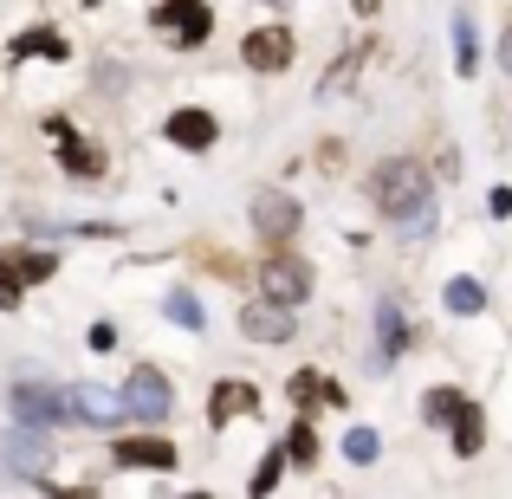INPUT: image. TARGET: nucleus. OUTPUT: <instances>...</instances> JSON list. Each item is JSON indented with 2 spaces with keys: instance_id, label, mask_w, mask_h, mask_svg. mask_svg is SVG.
I'll return each instance as SVG.
<instances>
[{
  "instance_id": "cd10ccee",
  "label": "nucleus",
  "mask_w": 512,
  "mask_h": 499,
  "mask_svg": "<svg viewBox=\"0 0 512 499\" xmlns=\"http://www.w3.org/2000/svg\"><path fill=\"white\" fill-rule=\"evenodd\" d=\"M0 312H20V279H13L7 253H0Z\"/></svg>"
},
{
  "instance_id": "412c9836",
  "label": "nucleus",
  "mask_w": 512,
  "mask_h": 499,
  "mask_svg": "<svg viewBox=\"0 0 512 499\" xmlns=\"http://www.w3.org/2000/svg\"><path fill=\"white\" fill-rule=\"evenodd\" d=\"M461 389H428V396H422V415H428V422H435V428H448L454 422V409H461Z\"/></svg>"
},
{
  "instance_id": "f3484780",
  "label": "nucleus",
  "mask_w": 512,
  "mask_h": 499,
  "mask_svg": "<svg viewBox=\"0 0 512 499\" xmlns=\"http://www.w3.org/2000/svg\"><path fill=\"white\" fill-rule=\"evenodd\" d=\"M286 389H292V402H299V409H312V402H331V409H344V389H338V383H325L318 370H299Z\"/></svg>"
},
{
  "instance_id": "aec40b11",
  "label": "nucleus",
  "mask_w": 512,
  "mask_h": 499,
  "mask_svg": "<svg viewBox=\"0 0 512 499\" xmlns=\"http://www.w3.org/2000/svg\"><path fill=\"white\" fill-rule=\"evenodd\" d=\"M441 299H448V312H461V318L487 312V286H480V279H448V292H441Z\"/></svg>"
},
{
  "instance_id": "c85d7f7f",
  "label": "nucleus",
  "mask_w": 512,
  "mask_h": 499,
  "mask_svg": "<svg viewBox=\"0 0 512 499\" xmlns=\"http://www.w3.org/2000/svg\"><path fill=\"white\" fill-rule=\"evenodd\" d=\"M487 208H493V221H506V214H512V188H493Z\"/></svg>"
},
{
  "instance_id": "9d476101",
  "label": "nucleus",
  "mask_w": 512,
  "mask_h": 499,
  "mask_svg": "<svg viewBox=\"0 0 512 499\" xmlns=\"http://www.w3.org/2000/svg\"><path fill=\"white\" fill-rule=\"evenodd\" d=\"M253 409H260V389L240 383V376H227V383L208 389V422H214V428H227L234 415H253Z\"/></svg>"
},
{
  "instance_id": "9b49d317",
  "label": "nucleus",
  "mask_w": 512,
  "mask_h": 499,
  "mask_svg": "<svg viewBox=\"0 0 512 499\" xmlns=\"http://www.w3.org/2000/svg\"><path fill=\"white\" fill-rule=\"evenodd\" d=\"M163 137L175 143V150H214V143H221V124H214V117L208 111H175L169 117V124H163Z\"/></svg>"
},
{
  "instance_id": "39448f33",
  "label": "nucleus",
  "mask_w": 512,
  "mask_h": 499,
  "mask_svg": "<svg viewBox=\"0 0 512 499\" xmlns=\"http://www.w3.org/2000/svg\"><path fill=\"white\" fill-rule=\"evenodd\" d=\"M305 208L292 195H279V188H266V195H253V227H260V240H273V247H286L292 234H299Z\"/></svg>"
},
{
  "instance_id": "393cba45",
  "label": "nucleus",
  "mask_w": 512,
  "mask_h": 499,
  "mask_svg": "<svg viewBox=\"0 0 512 499\" xmlns=\"http://www.w3.org/2000/svg\"><path fill=\"white\" fill-rule=\"evenodd\" d=\"M376 448H383V441H376V428H350V435H344V454H350L357 467H370Z\"/></svg>"
},
{
  "instance_id": "f257e3e1",
  "label": "nucleus",
  "mask_w": 512,
  "mask_h": 499,
  "mask_svg": "<svg viewBox=\"0 0 512 499\" xmlns=\"http://www.w3.org/2000/svg\"><path fill=\"white\" fill-rule=\"evenodd\" d=\"M370 201H376V214H383V221L409 227V234H422V227L435 221V182H428V169L409 163V156H389V163H376Z\"/></svg>"
},
{
  "instance_id": "ddd939ff",
  "label": "nucleus",
  "mask_w": 512,
  "mask_h": 499,
  "mask_svg": "<svg viewBox=\"0 0 512 499\" xmlns=\"http://www.w3.org/2000/svg\"><path fill=\"white\" fill-rule=\"evenodd\" d=\"M448 435H454V454H461V461H474V454L487 448V422H480V409H474V402H461V409H454Z\"/></svg>"
},
{
  "instance_id": "7ed1b4c3",
  "label": "nucleus",
  "mask_w": 512,
  "mask_h": 499,
  "mask_svg": "<svg viewBox=\"0 0 512 499\" xmlns=\"http://www.w3.org/2000/svg\"><path fill=\"white\" fill-rule=\"evenodd\" d=\"M175 409V389L163 370H150V363H137V370L124 376V415H137V422H163Z\"/></svg>"
},
{
  "instance_id": "c756f323",
  "label": "nucleus",
  "mask_w": 512,
  "mask_h": 499,
  "mask_svg": "<svg viewBox=\"0 0 512 499\" xmlns=\"http://www.w3.org/2000/svg\"><path fill=\"white\" fill-rule=\"evenodd\" d=\"M500 65H506V78H512V26L500 33Z\"/></svg>"
},
{
  "instance_id": "4468645a",
  "label": "nucleus",
  "mask_w": 512,
  "mask_h": 499,
  "mask_svg": "<svg viewBox=\"0 0 512 499\" xmlns=\"http://www.w3.org/2000/svg\"><path fill=\"white\" fill-rule=\"evenodd\" d=\"M65 402H72L78 422H98V428H111L117 415H124V396H104V389H72Z\"/></svg>"
},
{
  "instance_id": "1a4fd4ad",
  "label": "nucleus",
  "mask_w": 512,
  "mask_h": 499,
  "mask_svg": "<svg viewBox=\"0 0 512 499\" xmlns=\"http://www.w3.org/2000/svg\"><path fill=\"white\" fill-rule=\"evenodd\" d=\"M240 59H247L253 72H286L292 65V33L286 26H260V33L240 39Z\"/></svg>"
},
{
  "instance_id": "a211bd4d",
  "label": "nucleus",
  "mask_w": 512,
  "mask_h": 499,
  "mask_svg": "<svg viewBox=\"0 0 512 499\" xmlns=\"http://www.w3.org/2000/svg\"><path fill=\"white\" fill-rule=\"evenodd\" d=\"M376 337H383V344H376V370H389V363L402 357V337H409L396 305H376Z\"/></svg>"
},
{
  "instance_id": "2f4dec72",
  "label": "nucleus",
  "mask_w": 512,
  "mask_h": 499,
  "mask_svg": "<svg viewBox=\"0 0 512 499\" xmlns=\"http://www.w3.org/2000/svg\"><path fill=\"white\" fill-rule=\"evenodd\" d=\"M273 7H279V0H273Z\"/></svg>"
},
{
  "instance_id": "0eeeda50",
  "label": "nucleus",
  "mask_w": 512,
  "mask_h": 499,
  "mask_svg": "<svg viewBox=\"0 0 512 499\" xmlns=\"http://www.w3.org/2000/svg\"><path fill=\"white\" fill-rule=\"evenodd\" d=\"M111 461L117 467H137V474H169V467H175V448H169L163 435H124L111 448Z\"/></svg>"
},
{
  "instance_id": "f03ea898",
  "label": "nucleus",
  "mask_w": 512,
  "mask_h": 499,
  "mask_svg": "<svg viewBox=\"0 0 512 499\" xmlns=\"http://www.w3.org/2000/svg\"><path fill=\"white\" fill-rule=\"evenodd\" d=\"M150 26H156V33H169L175 46H208L214 13H208V0H156Z\"/></svg>"
},
{
  "instance_id": "2eb2a0df",
  "label": "nucleus",
  "mask_w": 512,
  "mask_h": 499,
  "mask_svg": "<svg viewBox=\"0 0 512 499\" xmlns=\"http://www.w3.org/2000/svg\"><path fill=\"white\" fill-rule=\"evenodd\" d=\"M65 52L72 46H65L59 26H26V33L13 39V59H65Z\"/></svg>"
},
{
  "instance_id": "f8f14e48",
  "label": "nucleus",
  "mask_w": 512,
  "mask_h": 499,
  "mask_svg": "<svg viewBox=\"0 0 512 499\" xmlns=\"http://www.w3.org/2000/svg\"><path fill=\"white\" fill-rule=\"evenodd\" d=\"M240 337H253V344H286L292 337V312L286 305H247V312H240Z\"/></svg>"
},
{
  "instance_id": "6e6552de",
  "label": "nucleus",
  "mask_w": 512,
  "mask_h": 499,
  "mask_svg": "<svg viewBox=\"0 0 512 499\" xmlns=\"http://www.w3.org/2000/svg\"><path fill=\"white\" fill-rule=\"evenodd\" d=\"M52 143H59V163H65V175H78V182H91V175H104V150H91L85 137H78L65 117H52Z\"/></svg>"
},
{
  "instance_id": "b1692460",
  "label": "nucleus",
  "mask_w": 512,
  "mask_h": 499,
  "mask_svg": "<svg viewBox=\"0 0 512 499\" xmlns=\"http://www.w3.org/2000/svg\"><path fill=\"white\" fill-rule=\"evenodd\" d=\"M318 461V435H312V428H292V435H286V467H312Z\"/></svg>"
},
{
  "instance_id": "bb28decb",
  "label": "nucleus",
  "mask_w": 512,
  "mask_h": 499,
  "mask_svg": "<svg viewBox=\"0 0 512 499\" xmlns=\"http://www.w3.org/2000/svg\"><path fill=\"white\" fill-rule=\"evenodd\" d=\"M279 474H286V448H279V454H266V467L253 474V493H273V487H279Z\"/></svg>"
},
{
  "instance_id": "7c9ffc66",
  "label": "nucleus",
  "mask_w": 512,
  "mask_h": 499,
  "mask_svg": "<svg viewBox=\"0 0 512 499\" xmlns=\"http://www.w3.org/2000/svg\"><path fill=\"white\" fill-rule=\"evenodd\" d=\"M85 7H98V0H85Z\"/></svg>"
},
{
  "instance_id": "6ab92c4d",
  "label": "nucleus",
  "mask_w": 512,
  "mask_h": 499,
  "mask_svg": "<svg viewBox=\"0 0 512 499\" xmlns=\"http://www.w3.org/2000/svg\"><path fill=\"white\" fill-rule=\"evenodd\" d=\"M7 266H13V279H20V286H39V279L59 273V253H33V247H20V253H7Z\"/></svg>"
},
{
  "instance_id": "4be33fe9",
  "label": "nucleus",
  "mask_w": 512,
  "mask_h": 499,
  "mask_svg": "<svg viewBox=\"0 0 512 499\" xmlns=\"http://www.w3.org/2000/svg\"><path fill=\"white\" fill-rule=\"evenodd\" d=\"M357 72H363V46H357V52H344V59L331 65V72H325V85H318V98H338V91H344Z\"/></svg>"
},
{
  "instance_id": "5701e85b",
  "label": "nucleus",
  "mask_w": 512,
  "mask_h": 499,
  "mask_svg": "<svg viewBox=\"0 0 512 499\" xmlns=\"http://www.w3.org/2000/svg\"><path fill=\"white\" fill-rule=\"evenodd\" d=\"M454 65H461V78H467V72L480 65V46H474V20H467V13L454 20Z\"/></svg>"
},
{
  "instance_id": "dca6fc26",
  "label": "nucleus",
  "mask_w": 512,
  "mask_h": 499,
  "mask_svg": "<svg viewBox=\"0 0 512 499\" xmlns=\"http://www.w3.org/2000/svg\"><path fill=\"white\" fill-rule=\"evenodd\" d=\"M0 461H7L13 474H26V480H46V448H39V441H26V435H7V441H0Z\"/></svg>"
},
{
  "instance_id": "a878e982",
  "label": "nucleus",
  "mask_w": 512,
  "mask_h": 499,
  "mask_svg": "<svg viewBox=\"0 0 512 499\" xmlns=\"http://www.w3.org/2000/svg\"><path fill=\"white\" fill-rule=\"evenodd\" d=\"M169 318H175L182 331H201V325H208V318H201V305L188 299V292H175V299H169Z\"/></svg>"
},
{
  "instance_id": "423d86ee",
  "label": "nucleus",
  "mask_w": 512,
  "mask_h": 499,
  "mask_svg": "<svg viewBox=\"0 0 512 499\" xmlns=\"http://www.w3.org/2000/svg\"><path fill=\"white\" fill-rule=\"evenodd\" d=\"M13 415H20L26 428H59V422H72V409H65V396L59 389H39V383H13Z\"/></svg>"
},
{
  "instance_id": "20e7f679",
  "label": "nucleus",
  "mask_w": 512,
  "mask_h": 499,
  "mask_svg": "<svg viewBox=\"0 0 512 499\" xmlns=\"http://www.w3.org/2000/svg\"><path fill=\"white\" fill-rule=\"evenodd\" d=\"M305 292H312V266L299 260V253H273V260L260 266V299H273V305H305Z\"/></svg>"
}]
</instances>
